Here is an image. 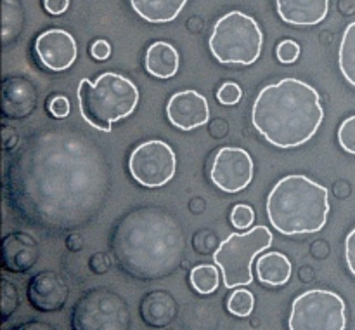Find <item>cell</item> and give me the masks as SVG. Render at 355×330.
<instances>
[{
	"instance_id": "obj_3",
	"label": "cell",
	"mask_w": 355,
	"mask_h": 330,
	"mask_svg": "<svg viewBox=\"0 0 355 330\" xmlns=\"http://www.w3.org/2000/svg\"><path fill=\"white\" fill-rule=\"evenodd\" d=\"M324 118L319 92L298 79L263 87L252 108V124L277 148H295L318 132Z\"/></svg>"
},
{
	"instance_id": "obj_22",
	"label": "cell",
	"mask_w": 355,
	"mask_h": 330,
	"mask_svg": "<svg viewBox=\"0 0 355 330\" xmlns=\"http://www.w3.org/2000/svg\"><path fill=\"white\" fill-rule=\"evenodd\" d=\"M338 65L347 82L355 87V21L343 31L338 52Z\"/></svg>"
},
{
	"instance_id": "obj_6",
	"label": "cell",
	"mask_w": 355,
	"mask_h": 330,
	"mask_svg": "<svg viewBox=\"0 0 355 330\" xmlns=\"http://www.w3.org/2000/svg\"><path fill=\"white\" fill-rule=\"evenodd\" d=\"M210 51L224 65H252L262 52L263 35L252 16L239 10L217 21L210 37Z\"/></svg>"
},
{
	"instance_id": "obj_4",
	"label": "cell",
	"mask_w": 355,
	"mask_h": 330,
	"mask_svg": "<svg viewBox=\"0 0 355 330\" xmlns=\"http://www.w3.org/2000/svg\"><path fill=\"white\" fill-rule=\"evenodd\" d=\"M328 214V188L300 174L277 181L267 198L270 224L286 236L318 233L324 228Z\"/></svg>"
},
{
	"instance_id": "obj_2",
	"label": "cell",
	"mask_w": 355,
	"mask_h": 330,
	"mask_svg": "<svg viewBox=\"0 0 355 330\" xmlns=\"http://www.w3.org/2000/svg\"><path fill=\"white\" fill-rule=\"evenodd\" d=\"M187 240L175 214L156 205L132 208L110 233V252L121 273L155 281L179 270Z\"/></svg>"
},
{
	"instance_id": "obj_15",
	"label": "cell",
	"mask_w": 355,
	"mask_h": 330,
	"mask_svg": "<svg viewBox=\"0 0 355 330\" xmlns=\"http://www.w3.org/2000/svg\"><path fill=\"white\" fill-rule=\"evenodd\" d=\"M38 103L33 82L24 76H9L2 83V117L6 120H23L30 117Z\"/></svg>"
},
{
	"instance_id": "obj_27",
	"label": "cell",
	"mask_w": 355,
	"mask_h": 330,
	"mask_svg": "<svg viewBox=\"0 0 355 330\" xmlns=\"http://www.w3.org/2000/svg\"><path fill=\"white\" fill-rule=\"evenodd\" d=\"M338 141L347 153L355 155V115L347 118L338 129Z\"/></svg>"
},
{
	"instance_id": "obj_23",
	"label": "cell",
	"mask_w": 355,
	"mask_h": 330,
	"mask_svg": "<svg viewBox=\"0 0 355 330\" xmlns=\"http://www.w3.org/2000/svg\"><path fill=\"white\" fill-rule=\"evenodd\" d=\"M189 281L198 294L210 295L218 288L220 273H218V267L214 266V264H200V266L191 270Z\"/></svg>"
},
{
	"instance_id": "obj_30",
	"label": "cell",
	"mask_w": 355,
	"mask_h": 330,
	"mask_svg": "<svg viewBox=\"0 0 355 330\" xmlns=\"http://www.w3.org/2000/svg\"><path fill=\"white\" fill-rule=\"evenodd\" d=\"M277 59L284 65H291L298 59L300 56V45L297 44L295 40H283L279 45H277Z\"/></svg>"
},
{
	"instance_id": "obj_29",
	"label": "cell",
	"mask_w": 355,
	"mask_h": 330,
	"mask_svg": "<svg viewBox=\"0 0 355 330\" xmlns=\"http://www.w3.org/2000/svg\"><path fill=\"white\" fill-rule=\"evenodd\" d=\"M241 96H243L241 87L234 82H225L217 92V99L220 101L222 104H227V106L238 104L239 101H241Z\"/></svg>"
},
{
	"instance_id": "obj_32",
	"label": "cell",
	"mask_w": 355,
	"mask_h": 330,
	"mask_svg": "<svg viewBox=\"0 0 355 330\" xmlns=\"http://www.w3.org/2000/svg\"><path fill=\"white\" fill-rule=\"evenodd\" d=\"M345 259L350 273L355 277V228L347 235L345 240Z\"/></svg>"
},
{
	"instance_id": "obj_24",
	"label": "cell",
	"mask_w": 355,
	"mask_h": 330,
	"mask_svg": "<svg viewBox=\"0 0 355 330\" xmlns=\"http://www.w3.org/2000/svg\"><path fill=\"white\" fill-rule=\"evenodd\" d=\"M184 316L196 318V322L182 323L184 330H215L217 329V316H215V313L211 311L207 304H201V302H193V304L186 309Z\"/></svg>"
},
{
	"instance_id": "obj_28",
	"label": "cell",
	"mask_w": 355,
	"mask_h": 330,
	"mask_svg": "<svg viewBox=\"0 0 355 330\" xmlns=\"http://www.w3.org/2000/svg\"><path fill=\"white\" fill-rule=\"evenodd\" d=\"M231 221L238 229H246L253 224V221H255V212H253V208L248 207V205H236V207L232 208Z\"/></svg>"
},
{
	"instance_id": "obj_14",
	"label": "cell",
	"mask_w": 355,
	"mask_h": 330,
	"mask_svg": "<svg viewBox=\"0 0 355 330\" xmlns=\"http://www.w3.org/2000/svg\"><path fill=\"white\" fill-rule=\"evenodd\" d=\"M166 117L170 124L180 131H193L200 125H205L210 118L207 97L196 90H182L173 94L166 104Z\"/></svg>"
},
{
	"instance_id": "obj_18",
	"label": "cell",
	"mask_w": 355,
	"mask_h": 330,
	"mask_svg": "<svg viewBox=\"0 0 355 330\" xmlns=\"http://www.w3.org/2000/svg\"><path fill=\"white\" fill-rule=\"evenodd\" d=\"M276 6L284 23L312 26L326 17L329 0H276Z\"/></svg>"
},
{
	"instance_id": "obj_11",
	"label": "cell",
	"mask_w": 355,
	"mask_h": 330,
	"mask_svg": "<svg viewBox=\"0 0 355 330\" xmlns=\"http://www.w3.org/2000/svg\"><path fill=\"white\" fill-rule=\"evenodd\" d=\"M210 177L217 188L225 193H239L253 179V160L243 148H222L211 163Z\"/></svg>"
},
{
	"instance_id": "obj_33",
	"label": "cell",
	"mask_w": 355,
	"mask_h": 330,
	"mask_svg": "<svg viewBox=\"0 0 355 330\" xmlns=\"http://www.w3.org/2000/svg\"><path fill=\"white\" fill-rule=\"evenodd\" d=\"M90 52H92L94 59H97V61H104V59L110 58V54H111L110 42L96 40L92 44V47H90Z\"/></svg>"
},
{
	"instance_id": "obj_35",
	"label": "cell",
	"mask_w": 355,
	"mask_h": 330,
	"mask_svg": "<svg viewBox=\"0 0 355 330\" xmlns=\"http://www.w3.org/2000/svg\"><path fill=\"white\" fill-rule=\"evenodd\" d=\"M10 330H58L55 327H52L51 323L40 322V320H30V322L19 323V325L12 327Z\"/></svg>"
},
{
	"instance_id": "obj_16",
	"label": "cell",
	"mask_w": 355,
	"mask_h": 330,
	"mask_svg": "<svg viewBox=\"0 0 355 330\" xmlns=\"http://www.w3.org/2000/svg\"><path fill=\"white\" fill-rule=\"evenodd\" d=\"M40 259V247L31 235L12 231L2 240V270L7 273H26Z\"/></svg>"
},
{
	"instance_id": "obj_13",
	"label": "cell",
	"mask_w": 355,
	"mask_h": 330,
	"mask_svg": "<svg viewBox=\"0 0 355 330\" xmlns=\"http://www.w3.org/2000/svg\"><path fill=\"white\" fill-rule=\"evenodd\" d=\"M26 297L37 311H59L68 301L69 287L64 278L55 271H40L28 283Z\"/></svg>"
},
{
	"instance_id": "obj_8",
	"label": "cell",
	"mask_w": 355,
	"mask_h": 330,
	"mask_svg": "<svg viewBox=\"0 0 355 330\" xmlns=\"http://www.w3.org/2000/svg\"><path fill=\"white\" fill-rule=\"evenodd\" d=\"M128 302L107 287L89 288L75 302L71 330H130Z\"/></svg>"
},
{
	"instance_id": "obj_25",
	"label": "cell",
	"mask_w": 355,
	"mask_h": 330,
	"mask_svg": "<svg viewBox=\"0 0 355 330\" xmlns=\"http://www.w3.org/2000/svg\"><path fill=\"white\" fill-rule=\"evenodd\" d=\"M253 308H255V297L250 290H245V288H239V290H234L227 299V309L234 316H239V318H246V316L252 315Z\"/></svg>"
},
{
	"instance_id": "obj_9",
	"label": "cell",
	"mask_w": 355,
	"mask_h": 330,
	"mask_svg": "<svg viewBox=\"0 0 355 330\" xmlns=\"http://www.w3.org/2000/svg\"><path fill=\"white\" fill-rule=\"evenodd\" d=\"M290 330H345V302L329 290H309L298 295L291 304Z\"/></svg>"
},
{
	"instance_id": "obj_36",
	"label": "cell",
	"mask_w": 355,
	"mask_h": 330,
	"mask_svg": "<svg viewBox=\"0 0 355 330\" xmlns=\"http://www.w3.org/2000/svg\"><path fill=\"white\" fill-rule=\"evenodd\" d=\"M110 259H107L104 254H97V256H94L92 259H90V267H92L94 273H106V271L110 270Z\"/></svg>"
},
{
	"instance_id": "obj_19",
	"label": "cell",
	"mask_w": 355,
	"mask_h": 330,
	"mask_svg": "<svg viewBox=\"0 0 355 330\" xmlns=\"http://www.w3.org/2000/svg\"><path fill=\"white\" fill-rule=\"evenodd\" d=\"M179 52L168 42H155L146 52V69L156 79H170L179 72Z\"/></svg>"
},
{
	"instance_id": "obj_10",
	"label": "cell",
	"mask_w": 355,
	"mask_h": 330,
	"mask_svg": "<svg viewBox=\"0 0 355 330\" xmlns=\"http://www.w3.org/2000/svg\"><path fill=\"white\" fill-rule=\"evenodd\" d=\"M177 158L172 146L159 139H151L132 151L128 169L132 177L146 188H159L175 176Z\"/></svg>"
},
{
	"instance_id": "obj_12",
	"label": "cell",
	"mask_w": 355,
	"mask_h": 330,
	"mask_svg": "<svg viewBox=\"0 0 355 330\" xmlns=\"http://www.w3.org/2000/svg\"><path fill=\"white\" fill-rule=\"evenodd\" d=\"M35 52L42 65L51 72H64L76 59V42L61 28H52L38 35Z\"/></svg>"
},
{
	"instance_id": "obj_20",
	"label": "cell",
	"mask_w": 355,
	"mask_h": 330,
	"mask_svg": "<svg viewBox=\"0 0 355 330\" xmlns=\"http://www.w3.org/2000/svg\"><path fill=\"white\" fill-rule=\"evenodd\" d=\"M291 271L293 267H291L290 259L281 252H267L257 261V274L260 281L270 287H279L286 283L291 278Z\"/></svg>"
},
{
	"instance_id": "obj_21",
	"label": "cell",
	"mask_w": 355,
	"mask_h": 330,
	"mask_svg": "<svg viewBox=\"0 0 355 330\" xmlns=\"http://www.w3.org/2000/svg\"><path fill=\"white\" fill-rule=\"evenodd\" d=\"M187 0H130L132 7L149 23H168L184 9Z\"/></svg>"
},
{
	"instance_id": "obj_1",
	"label": "cell",
	"mask_w": 355,
	"mask_h": 330,
	"mask_svg": "<svg viewBox=\"0 0 355 330\" xmlns=\"http://www.w3.org/2000/svg\"><path fill=\"white\" fill-rule=\"evenodd\" d=\"M111 165L104 149L68 124L31 132L9 155L3 195L14 214L47 233L85 228L111 193Z\"/></svg>"
},
{
	"instance_id": "obj_5",
	"label": "cell",
	"mask_w": 355,
	"mask_h": 330,
	"mask_svg": "<svg viewBox=\"0 0 355 330\" xmlns=\"http://www.w3.org/2000/svg\"><path fill=\"white\" fill-rule=\"evenodd\" d=\"M139 89L132 80L106 72L96 82L80 80L78 104L82 118L94 129L110 132L114 122L128 117L137 108Z\"/></svg>"
},
{
	"instance_id": "obj_34",
	"label": "cell",
	"mask_w": 355,
	"mask_h": 330,
	"mask_svg": "<svg viewBox=\"0 0 355 330\" xmlns=\"http://www.w3.org/2000/svg\"><path fill=\"white\" fill-rule=\"evenodd\" d=\"M44 7L52 16L64 14L69 7V0H44Z\"/></svg>"
},
{
	"instance_id": "obj_26",
	"label": "cell",
	"mask_w": 355,
	"mask_h": 330,
	"mask_svg": "<svg viewBox=\"0 0 355 330\" xmlns=\"http://www.w3.org/2000/svg\"><path fill=\"white\" fill-rule=\"evenodd\" d=\"M0 294H2V322H7L10 315H14V311L19 306V292L14 283H10L9 280L3 278L2 283H0Z\"/></svg>"
},
{
	"instance_id": "obj_17",
	"label": "cell",
	"mask_w": 355,
	"mask_h": 330,
	"mask_svg": "<svg viewBox=\"0 0 355 330\" xmlns=\"http://www.w3.org/2000/svg\"><path fill=\"white\" fill-rule=\"evenodd\" d=\"M142 322L153 329H163L170 325L179 315V304L175 297L166 290H153L141 301Z\"/></svg>"
},
{
	"instance_id": "obj_31",
	"label": "cell",
	"mask_w": 355,
	"mask_h": 330,
	"mask_svg": "<svg viewBox=\"0 0 355 330\" xmlns=\"http://www.w3.org/2000/svg\"><path fill=\"white\" fill-rule=\"evenodd\" d=\"M69 101L64 96H54L49 103V110H51L52 117L55 118H66L69 115Z\"/></svg>"
},
{
	"instance_id": "obj_7",
	"label": "cell",
	"mask_w": 355,
	"mask_h": 330,
	"mask_svg": "<svg viewBox=\"0 0 355 330\" xmlns=\"http://www.w3.org/2000/svg\"><path fill=\"white\" fill-rule=\"evenodd\" d=\"M272 245V233L266 226H255L246 233H232L214 254V261L222 270L224 285L234 288L252 283V264L262 250Z\"/></svg>"
}]
</instances>
